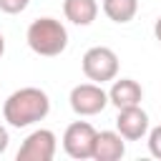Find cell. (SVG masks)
<instances>
[{
	"mask_svg": "<svg viewBox=\"0 0 161 161\" xmlns=\"http://www.w3.org/2000/svg\"><path fill=\"white\" fill-rule=\"evenodd\" d=\"M48 113H50V98L43 88H35V86L13 91L8 96V101L3 103V118L13 128L33 126V123L43 121Z\"/></svg>",
	"mask_w": 161,
	"mask_h": 161,
	"instance_id": "obj_1",
	"label": "cell"
},
{
	"mask_svg": "<svg viewBox=\"0 0 161 161\" xmlns=\"http://www.w3.org/2000/svg\"><path fill=\"white\" fill-rule=\"evenodd\" d=\"M25 40L33 53L45 55V58H55L68 48V30L55 18H38L28 25Z\"/></svg>",
	"mask_w": 161,
	"mask_h": 161,
	"instance_id": "obj_2",
	"label": "cell"
},
{
	"mask_svg": "<svg viewBox=\"0 0 161 161\" xmlns=\"http://www.w3.org/2000/svg\"><path fill=\"white\" fill-rule=\"evenodd\" d=\"M80 65H83L86 78L93 80V83H101V86L108 83V80H113L118 75V55L108 45H93V48H88L83 53Z\"/></svg>",
	"mask_w": 161,
	"mask_h": 161,
	"instance_id": "obj_3",
	"label": "cell"
},
{
	"mask_svg": "<svg viewBox=\"0 0 161 161\" xmlns=\"http://www.w3.org/2000/svg\"><path fill=\"white\" fill-rule=\"evenodd\" d=\"M68 101H70V108H73L75 116H98L111 103L108 101V93L103 91V86L101 83H93V80L91 83L73 86Z\"/></svg>",
	"mask_w": 161,
	"mask_h": 161,
	"instance_id": "obj_4",
	"label": "cell"
},
{
	"mask_svg": "<svg viewBox=\"0 0 161 161\" xmlns=\"http://www.w3.org/2000/svg\"><path fill=\"white\" fill-rule=\"evenodd\" d=\"M98 131L88 121H73L65 133H63V148L70 158H93V146H96Z\"/></svg>",
	"mask_w": 161,
	"mask_h": 161,
	"instance_id": "obj_5",
	"label": "cell"
},
{
	"mask_svg": "<svg viewBox=\"0 0 161 161\" xmlns=\"http://www.w3.org/2000/svg\"><path fill=\"white\" fill-rule=\"evenodd\" d=\"M55 148H58L55 133L50 128H35L33 133H28L15 158L18 161H50L55 156Z\"/></svg>",
	"mask_w": 161,
	"mask_h": 161,
	"instance_id": "obj_6",
	"label": "cell"
},
{
	"mask_svg": "<svg viewBox=\"0 0 161 161\" xmlns=\"http://www.w3.org/2000/svg\"><path fill=\"white\" fill-rule=\"evenodd\" d=\"M116 131H118L126 141H141L143 136H148V113H146L141 106L118 108Z\"/></svg>",
	"mask_w": 161,
	"mask_h": 161,
	"instance_id": "obj_7",
	"label": "cell"
},
{
	"mask_svg": "<svg viewBox=\"0 0 161 161\" xmlns=\"http://www.w3.org/2000/svg\"><path fill=\"white\" fill-rule=\"evenodd\" d=\"M126 156V138L118 131H98L93 146V161H118Z\"/></svg>",
	"mask_w": 161,
	"mask_h": 161,
	"instance_id": "obj_8",
	"label": "cell"
},
{
	"mask_svg": "<svg viewBox=\"0 0 161 161\" xmlns=\"http://www.w3.org/2000/svg\"><path fill=\"white\" fill-rule=\"evenodd\" d=\"M108 101L116 108H128V106H141L143 101V88L133 78H113V86L108 91Z\"/></svg>",
	"mask_w": 161,
	"mask_h": 161,
	"instance_id": "obj_9",
	"label": "cell"
},
{
	"mask_svg": "<svg viewBox=\"0 0 161 161\" xmlns=\"http://www.w3.org/2000/svg\"><path fill=\"white\" fill-rule=\"evenodd\" d=\"M63 15L73 25H91L98 15V3L96 0H63Z\"/></svg>",
	"mask_w": 161,
	"mask_h": 161,
	"instance_id": "obj_10",
	"label": "cell"
},
{
	"mask_svg": "<svg viewBox=\"0 0 161 161\" xmlns=\"http://www.w3.org/2000/svg\"><path fill=\"white\" fill-rule=\"evenodd\" d=\"M103 13L108 20L118 25L131 23L138 13V0H103Z\"/></svg>",
	"mask_w": 161,
	"mask_h": 161,
	"instance_id": "obj_11",
	"label": "cell"
},
{
	"mask_svg": "<svg viewBox=\"0 0 161 161\" xmlns=\"http://www.w3.org/2000/svg\"><path fill=\"white\" fill-rule=\"evenodd\" d=\"M148 151L153 158H161V123L148 128Z\"/></svg>",
	"mask_w": 161,
	"mask_h": 161,
	"instance_id": "obj_12",
	"label": "cell"
},
{
	"mask_svg": "<svg viewBox=\"0 0 161 161\" xmlns=\"http://www.w3.org/2000/svg\"><path fill=\"white\" fill-rule=\"evenodd\" d=\"M30 5V0H0V10L8 15H18Z\"/></svg>",
	"mask_w": 161,
	"mask_h": 161,
	"instance_id": "obj_13",
	"label": "cell"
},
{
	"mask_svg": "<svg viewBox=\"0 0 161 161\" xmlns=\"http://www.w3.org/2000/svg\"><path fill=\"white\" fill-rule=\"evenodd\" d=\"M8 143H10V136H8V128L0 123V156L8 151Z\"/></svg>",
	"mask_w": 161,
	"mask_h": 161,
	"instance_id": "obj_14",
	"label": "cell"
},
{
	"mask_svg": "<svg viewBox=\"0 0 161 161\" xmlns=\"http://www.w3.org/2000/svg\"><path fill=\"white\" fill-rule=\"evenodd\" d=\"M153 35H156V40L161 43V15L156 18V23H153Z\"/></svg>",
	"mask_w": 161,
	"mask_h": 161,
	"instance_id": "obj_15",
	"label": "cell"
},
{
	"mask_svg": "<svg viewBox=\"0 0 161 161\" xmlns=\"http://www.w3.org/2000/svg\"><path fill=\"white\" fill-rule=\"evenodd\" d=\"M3 53H5V38H3V33H0V58H3Z\"/></svg>",
	"mask_w": 161,
	"mask_h": 161,
	"instance_id": "obj_16",
	"label": "cell"
}]
</instances>
